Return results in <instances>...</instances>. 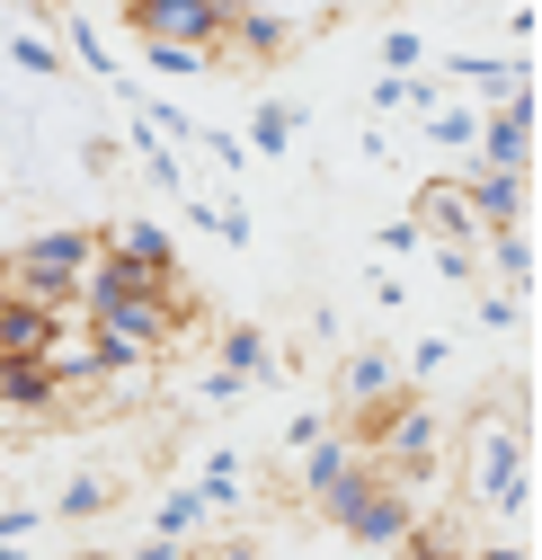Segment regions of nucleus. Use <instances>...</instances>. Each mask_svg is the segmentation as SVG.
<instances>
[{"label": "nucleus", "mask_w": 542, "mask_h": 560, "mask_svg": "<svg viewBox=\"0 0 542 560\" xmlns=\"http://www.w3.org/2000/svg\"><path fill=\"white\" fill-rule=\"evenodd\" d=\"M294 133H303V107H294V98H258V116H249V152H258V161H285Z\"/></svg>", "instance_id": "obj_14"}, {"label": "nucleus", "mask_w": 542, "mask_h": 560, "mask_svg": "<svg viewBox=\"0 0 542 560\" xmlns=\"http://www.w3.org/2000/svg\"><path fill=\"white\" fill-rule=\"evenodd\" d=\"M107 249H116L125 267H152V276H178V241H169L161 223H125V232H107Z\"/></svg>", "instance_id": "obj_13"}, {"label": "nucleus", "mask_w": 542, "mask_h": 560, "mask_svg": "<svg viewBox=\"0 0 542 560\" xmlns=\"http://www.w3.org/2000/svg\"><path fill=\"white\" fill-rule=\"evenodd\" d=\"M223 374H232V383H258V374H276V357H267V329H258V320L223 329Z\"/></svg>", "instance_id": "obj_16"}, {"label": "nucleus", "mask_w": 542, "mask_h": 560, "mask_svg": "<svg viewBox=\"0 0 542 560\" xmlns=\"http://www.w3.org/2000/svg\"><path fill=\"white\" fill-rule=\"evenodd\" d=\"M471 133H481V125H471L462 107H436L427 116V143H445V152H471Z\"/></svg>", "instance_id": "obj_23"}, {"label": "nucleus", "mask_w": 542, "mask_h": 560, "mask_svg": "<svg viewBox=\"0 0 542 560\" xmlns=\"http://www.w3.org/2000/svg\"><path fill=\"white\" fill-rule=\"evenodd\" d=\"M133 560H196V542H169V534H152V542L133 551Z\"/></svg>", "instance_id": "obj_29"}, {"label": "nucleus", "mask_w": 542, "mask_h": 560, "mask_svg": "<svg viewBox=\"0 0 542 560\" xmlns=\"http://www.w3.org/2000/svg\"><path fill=\"white\" fill-rule=\"evenodd\" d=\"M196 499H205V508H240V454H214L205 480H196Z\"/></svg>", "instance_id": "obj_21"}, {"label": "nucleus", "mask_w": 542, "mask_h": 560, "mask_svg": "<svg viewBox=\"0 0 542 560\" xmlns=\"http://www.w3.org/2000/svg\"><path fill=\"white\" fill-rule=\"evenodd\" d=\"M205 560H258V542L240 534V542H223V551H205Z\"/></svg>", "instance_id": "obj_31"}, {"label": "nucleus", "mask_w": 542, "mask_h": 560, "mask_svg": "<svg viewBox=\"0 0 542 560\" xmlns=\"http://www.w3.org/2000/svg\"><path fill=\"white\" fill-rule=\"evenodd\" d=\"M391 392H400V365H391V347H356V357L338 365V400H347V418L382 409Z\"/></svg>", "instance_id": "obj_10"}, {"label": "nucleus", "mask_w": 542, "mask_h": 560, "mask_svg": "<svg viewBox=\"0 0 542 560\" xmlns=\"http://www.w3.org/2000/svg\"><path fill=\"white\" fill-rule=\"evenodd\" d=\"M453 187H462V205H471L481 232L525 223V205H533V178H498V170H471V161H453Z\"/></svg>", "instance_id": "obj_6"}, {"label": "nucleus", "mask_w": 542, "mask_h": 560, "mask_svg": "<svg viewBox=\"0 0 542 560\" xmlns=\"http://www.w3.org/2000/svg\"><path fill=\"white\" fill-rule=\"evenodd\" d=\"M471 560H525V551L516 542H490V551H471Z\"/></svg>", "instance_id": "obj_32"}, {"label": "nucleus", "mask_w": 542, "mask_h": 560, "mask_svg": "<svg viewBox=\"0 0 542 560\" xmlns=\"http://www.w3.org/2000/svg\"><path fill=\"white\" fill-rule=\"evenodd\" d=\"M410 232H419V241H436V249H462L481 223H471V205H462V187H453V178H427V187H419V205H410Z\"/></svg>", "instance_id": "obj_8"}, {"label": "nucleus", "mask_w": 542, "mask_h": 560, "mask_svg": "<svg viewBox=\"0 0 542 560\" xmlns=\"http://www.w3.org/2000/svg\"><path fill=\"white\" fill-rule=\"evenodd\" d=\"M0 285H10V249H0Z\"/></svg>", "instance_id": "obj_34"}, {"label": "nucleus", "mask_w": 542, "mask_h": 560, "mask_svg": "<svg viewBox=\"0 0 542 560\" xmlns=\"http://www.w3.org/2000/svg\"><path fill=\"white\" fill-rule=\"evenodd\" d=\"M471 170H498V178H533V90H516L481 133H471Z\"/></svg>", "instance_id": "obj_5"}, {"label": "nucleus", "mask_w": 542, "mask_h": 560, "mask_svg": "<svg viewBox=\"0 0 542 560\" xmlns=\"http://www.w3.org/2000/svg\"><path fill=\"white\" fill-rule=\"evenodd\" d=\"M90 258H98V232H90V223H54V232H27V241L10 249V285H0V294H27V303H45V312H62V303L81 294Z\"/></svg>", "instance_id": "obj_2"}, {"label": "nucleus", "mask_w": 542, "mask_h": 560, "mask_svg": "<svg viewBox=\"0 0 542 560\" xmlns=\"http://www.w3.org/2000/svg\"><path fill=\"white\" fill-rule=\"evenodd\" d=\"M45 525V508H0V542H27Z\"/></svg>", "instance_id": "obj_27"}, {"label": "nucleus", "mask_w": 542, "mask_h": 560, "mask_svg": "<svg viewBox=\"0 0 542 560\" xmlns=\"http://www.w3.org/2000/svg\"><path fill=\"white\" fill-rule=\"evenodd\" d=\"M365 463H374V454H365L347 428H320V436L303 445V499H311V508H320V499H338V489H347Z\"/></svg>", "instance_id": "obj_7"}, {"label": "nucleus", "mask_w": 542, "mask_h": 560, "mask_svg": "<svg viewBox=\"0 0 542 560\" xmlns=\"http://www.w3.org/2000/svg\"><path fill=\"white\" fill-rule=\"evenodd\" d=\"M196 223H205L214 241H249V214H232V205H187Z\"/></svg>", "instance_id": "obj_25"}, {"label": "nucleus", "mask_w": 542, "mask_h": 560, "mask_svg": "<svg viewBox=\"0 0 542 560\" xmlns=\"http://www.w3.org/2000/svg\"><path fill=\"white\" fill-rule=\"evenodd\" d=\"M490 276L498 285H525V303H533V223H498L490 232Z\"/></svg>", "instance_id": "obj_15"}, {"label": "nucleus", "mask_w": 542, "mask_h": 560, "mask_svg": "<svg viewBox=\"0 0 542 560\" xmlns=\"http://www.w3.org/2000/svg\"><path fill=\"white\" fill-rule=\"evenodd\" d=\"M445 357H453L445 338H419V347H410V374H445Z\"/></svg>", "instance_id": "obj_28"}, {"label": "nucleus", "mask_w": 542, "mask_h": 560, "mask_svg": "<svg viewBox=\"0 0 542 560\" xmlns=\"http://www.w3.org/2000/svg\"><path fill=\"white\" fill-rule=\"evenodd\" d=\"M0 560H27V551H19V542H0Z\"/></svg>", "instance_id": "obj_33"}, {"label": "nucleus", "mask_w": 542, "mask_h": 560, "mask_svg": "<svg viewBox=\"0 0 542 560\" xmlns=\"http://www.w3.org/2000/svg\"><path fill=\"white\" fill-rule=\"evenodd\" d=\"M320 516L347 534V542H374V551H391L400 534L419 525V499H410V480H391V471H356L347 489H338V499H320Z\"/></svg>", "instance_id": "obj_3"}, {"label": "nucleus", "mask_w": 542, "mask_h": 560, "mask_svg": "<svg viewBox=\"0 0 542 560\" xmlns=\"http://www.w3.org/2000/svg\"><path fill=\"white\" fill-rule=\"evenodd\" d=\"M391 560H462V551H453V525H410L391 542Z\"/></svg>", "instance_id": "obj_20"}, {"label": "nucleus", "mask_w": 542, "mask_h": 560, "mask_svg": "<svg viewBox=\"0 0 542 560\" xmlns=\"http://www.w3.org/2000/svg\"><path fill=\"white\" fill-rule=\"evenodd\" d=\"M214 508L205 499H196V489H169V499L152 508V534H169V542H196V525H205Z\"/></svg>", "instance_id": "obj_18"}, {"label": "nucleus", "mask_w": 542, "mask_h": 560, "mask_svg": "<svg viewBox=\"0 0 542 560\" xmlns=\"http://www.w3.org/2000/svg\"><path fill=\"white\" fill-rule=\"evenodd\" d=\"M62 338V312L27 303V294H0V357H54Z\"/></svg>", "instance_id": "obj_11"}, {"label": "nucleus", "mask_w": 542, "mask_h": 560, "mask_svg": "<svg viewBox=\"0 0 542 560\" xmlns=\"http://www.w3.org/2000/svg\"><path fill=\"white\" fill-rule=\"evenodd\" d=\"M382 62H391V72H410V62H427V36H419V27H391V36H382Z\"/></svg>", "instance_id": "obj_24"}, {"label": "nucleus", "mask_w": 542, "mask_h": 560, "mask_svg": "<svg viewBox=\"0 0 542 560\" xmlns=\"http://www.w3.org/2000/svg\"><path fill=\"white\" fill-rule=\"evenodd\" d=\"M62 45H72V54L90 62V72H116V62H107V45H98V27H81V19H62Z\"/></svg>", "instance_id": "obj_26"}, {"label": "nucleus", "mask_w": 542, "mask_h": 560, "mask_svg": "<svg viewBox=\"0 0 542 560\" xmlns=\"http://www.w3.org/2000/svg\"><path fill=\"white\" fill-rule=\"evenodd\" d=\"M143 62H152V72H169V81H205V72H214V62L187 54V45H143Z\"/></svg>", "instance_id": "obj_22"}, {"label": "nucleus", "mask_w": 542, "mask_h": 560, "mask_svg": "<svg viewBox=\"0 0 542 560\" xmlns=\"http://www.w3.org/2000/svg\"><path fill=\"white\" fill-rule=\"evenodd\" d=\"M462 489H471V508H490L507 525L533 508V428L516 409H481V418H471V471H462Z\"/></svg>", "instance_id": "obj_1"}, {"label": "nucleus", "mask_w": 542, "mask_h": 560, "mask_svg": "<svg viewBox=\"0 0 542 560\" xmlns=\"http://www.w3.org/2000/svg\"><path fill=\"white\" fill-rule=\"evenodd\" d=\"M453 72L481 90L490 107H507L516 90H533V54H525V62H498V54H453Z\"/></svg>", "instance_id": "obj_12"}, {"label": "nucleus", "mask_w": 542, "mask_h": 560, "mask_svg": "<svg viewBox=\"0 0 542 560\" xmlns=\"http://www.w3.org/2000/svg\"><path fill=\"white\" fill-rule=\"evenodd\" d=\"M223 45H232L240 62H276V54L294 45V19H276V10H249V0H223Z\"/></svg>", "instance_id": "obj_9"}, {"label": "nucleus", "mask_w": 542, "mask_h": 560, "mask_svg": "<svg viewBox=\"0 0 542 560\" xmlns=\"http://www.w3.org/2000/svg\"><path fill=\"white\" fill-rule=\"evenodd\" d=\"M107 508H116V480L107 471H72V480H62V499H54V516H72V525H90Z\"/></svg>", "instance_id": "obj_17"}, {"label": "nucleus", "mask_w": 542, "mask_h": 560, "mask_svg": "<svg viewBox=\"0 0 542 560\" xmlns=\"http://www.w3.org/2000/svg\"><path fill=\"white\" fill-rule=\"evenodd\" d=\"M125 19L143 45H187V54L223 62V0H125Z\"/></svg>", "instance_id": "obj_4"}, {"label": "nucleus", "mask_w": 542, "mask_h": 560, "mask_svg": "<svg viewBox=\"0 0 542 560\" xmlns=\"http://www.w3.org/2000/svg\"><path fill=\"white\" fill-rule=\"evenodd\" d=\"M72 560H107V551H72Z\"/></svg>", "instance_id": "obj_35"}, {"label": "nucleus", "mask_w": 542, "mask_h": 560, "mask_svg": "<svg viewBox=\"0 0 542 560\" xmlns=\"http://www.w3.org/2000/svg\"><path fill=\"white\" fill-rule=\"evenodd\" d=\"M10 62H19L27 81H62V45H45V36H27V27L10 36Z\"/></svg>", "instance_id": "obj_19"}, {"label": "nucleus", "mask_w": 542, "mask_h": 560, "mask_svg": "<svg viewBox=\"0 0 542 560\" xmlns=\"http://www.w3.org/2000/svg\"><path fill=\"white\" fill-rule=\"evenodd\" d=\"M481 320L490 329H516V294H481Z\"/></svg>", "instance_id": "obj_30"}]
</instances>
